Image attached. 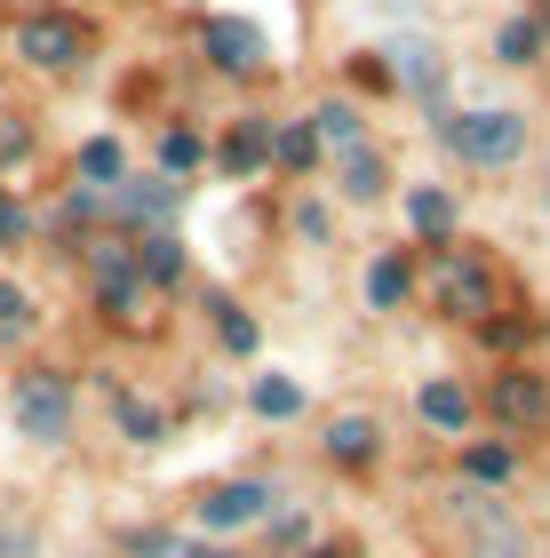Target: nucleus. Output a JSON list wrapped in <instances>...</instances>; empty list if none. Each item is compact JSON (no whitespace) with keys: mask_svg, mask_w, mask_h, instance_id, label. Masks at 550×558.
Masks as SVG:
<instances>
[{"mask_svg":"<svg viewBox=\"0 0 550 558\" xmlns=\"http://www.w3.org/2000/svg\"><path fill=\"white\" fill-rule=\"evenodd\" d=\"M439 136L455 144L463 160L503 168V160H518V144H527V120L518 112H463V120H439Z\"/></svg>","mask_w":550,"mask_h":558,"instance_id":"1","label":"nucleus"},{"mask_svg":"<svg viewBox=\"0 0 550 558\" xmlns=\"http://www.w3.org/2000/svg\"><path fill=\"white\" fill-rule=\"evenodd\" d=\"M9 408H16V430H24V439L48 447V439H64V430H72V384H64V375H24Z\"/></svg>","mask_w":550,"mask_h":558,"instance_id":"2","label":"nucleus"},{"mask_svg":"<svg viewBox=\"0 0 550 558\" xmlns=\"http://www.w3.org/2000/svg\"><path fill=\"white\" fill-rule=\"evenodd\" d=\"M431 288H439V303H447L455 319H487V312H494V271H487L479 256H439Z\"/></svg>","mask_w":550,"mask_h":558,"instance_id":"3","label":"nucleus"},{"mask_svg":"<svg viewBox=\"0 0 550 558\" xmlns=\"http://www.w3.org/2000/svg\"><path fill=\"white\" fill-rule=\"evenodd\" d=\"M81 48H88V33H81L72 16H24V33H16V57H24V64H40V72L81 64Z\"/></svg>","mask_w":550,"mask_h":558,"instance_id":"4","label":"nucleus"},{"mask_svg":"<svg viewBox=\"0 0 550 558\" xmlns=\"http://www.w3.org/2000/svg\"><path fill=\"white\" fill-rule=\"evenodd\" d=\"M494 415H503L511 430L550 423V391H542V375H494Z\"/></svg>","mask_w":550,"mask_h":558,"instance_id":"5","label":"nucleus"},{"mask_svg":"<svg viewBox=\"0 0 550 558\" xmlns=\"http://www.w3.org/2000/svg\"><path fill=\"white\" fill-rule=\"evenodd\" d=\"M208 57L223 72H256L264 64V33H256V24H240V16H216L208 24Z\"/></svg>","mask_w":550,"mask_h":558,"instance_id":"6","label":"nucleus"},{"mask_svg":"<svg viewBox=\"0 0 550 558\" xmlns=\"http://www.w3.org/2000/svg\"><path fill=\"white\" fill-rule=\"evenodd\" d=\"M112 216H129V223L176 216V184H168V175H152V184H120V192H112Z\"/></svg>","mask_w":550,"mask_h":558,"instance_id":"7","label":"nucleus"},{"mask_svg":"<svg viewBox=\"0 0 550 558\" xmlns=\"http://www.w3.org/2000/svg\"><path fill=\"white\" fill-rule=\"evenodd\" d=\"M264 487H256V478H240V487H216L208 502H199V519H208V526H247V519H264Z\"/></svg>","mask_w":550,"mask_h":558,"instance_id":"8","label":"nucleus"},{"mask_svg":"<svg viewBox=\"0 0 550 558\" xmlns=\"http://www.w3.org/2000/svg\"><path fill=\"white\" fill-rule=\"evenodd\" d=\"M328 454H335V463H367V454H375V423L367 415H335L328 423Z\"/></svg>","mask_w":550,"mask_h":558,"instance_id":"9","label":"nucleus"},{"mask_svg":"<svg viewBox=\"0 0 550 558\" xmlns=\"http://www.w3.org/2000/svg\"><path fill=\"white\" fill-rule=\"evenodd\" d=\"M264 151H271V129H264V120H240V129L223 136V168H232V175H247V168L264 160Z\"/></svg>","mask_w":550,"mask_h":558,"instance_id":"10","label":"nucleus"},{"mask_svg":"<svg viewBox=\"0 0 550 558\" xmlns=\"http://www.w3.org/2000/svg\"><path fill=\"white\" fill-rule=\"evenodd\" d=\"M415 408H423V423H439V430H463V423H470V399H463L455 384H423Z\"/></svg>","mask_w":550,"mask_h":558,"instance_id":"11","label":"nucleus"},{"mask_svg":"<svg viewBox=\"0 0 550 558\" xmlns=\"http://www.w3.org/2000/svg\"><path fill=\"white\" fill-rule=\"evenodd\" d=\"M24 336H33V303H24V288L0 279V343H24Z\"/></svg>","mask_w":550,"mask_h":558,"instance_id":"12","label":"nucleus"},{"mask_svg":"<svg viewBox=\"0 0 550 558\" xmlns=\"http://www.w3.org/2000/svg\"><path fill=\"white\" fill-rule=\"evenodd\" d=\"M399 57H407V64H399V81H407V88H439V48L399 40Z\"/></svg>","mask_w":550,"mask_h":558,"instance_id":"13","label":"nucleus"},{"mask_svg":"<svg viewBox=\"0 0 550 558\" xmlns=\"http://www.w3.org/2000/svg\"><path fill=\"white\" fill-rule=\"evenodd\" d=\"M304 408V384H288V375H264L256 384V415H295Z\"/></svg>","mask_w":550,"mask_h":558,"instance_id":"14","label":"nucleus"},{"mask_svg":"<svg viewBox=\"0 0 550 558\" xmlns=\"http://www.w3.org/2000/svg\"><path fill=\"white\" fill-rule=\"evenodd\" d=\"M494 48H503V64H535L542 24H535V16H518V24H503V40H494Z\"/></svg>","mask_w":550,"mask_h":558,"instance_id":"15","label":"nucleus"},{"mask_svg":"<svg viewBox=\"0 0 550 558\" xmlns=\"http://www.w3.org/2000/svg\"><path fill=\"white\" fill-rule=\"evenodd\" d=\"M343 192L375 199V192H383V160H375V151H352V160H343Z\"/></svg>","mask_w":550,"mask_h":558,"instance_id":"16","label":"nucleus"},{"mask_svg":"<svg viewBox=\"0 0 550 558\" xmlns=\"http://www.w3.org/2000/svg\"><path fill=\"white\" fill-rule=\"evenodd\" d=\"M136 271L152 279V288H168V279L184 271V256H176V240H144V256H136Z\"/></svg>","mask_w":550,"mask_h":558,"instance_id":"17","label":"nucleus"},{"mask_svg":"<svg viewBox=\"0 0 550 558\" xmlns=\"http://www.w3.org/2000/svg\"><path fill=\"white\" fill-rule=\"evenodd\" d=\"M81 175H88V184H120V144H112V136L81 144Z\"/></svg>","mask_w":550,"mask_h":558,"instance_id":"18","label":"nucleus"},{"mask_svg":"<svg viewBox=\"0 0 550 558\" xmlns=\"http://www.w3.org/2000/svg\"><path fill=\"white\" fill-rule=\"evenodd\" d=\"M407 216H415V232H447V223H455V199H447V192H415Z\"/></svg>","mask_w":550,"mask_h":558,"instance_id":"19","label":"nucleus"},{"mask_svg":"<svg viewBox=\"0 0 550 558\" xmlns=\"http://www.w3.org/2000/svg\"><path fill=\"white\" fill-rule=\"evenodd\" d=\"M319 144L359 151V112H352V105H328V112H319Z\"/></svg>","mask_w":550,"mask_h":558,"instance_id":"20","label":"nucleus"},{"mask_svg":"<svg viewBox=\"0 0 550 558\" xmlns=\"http://www.w3.org/2000/svg\"><path fill=\"white\" fill-rule=\"evenodd\" d=\"M367 295H375V303H399V295H407V264H399V256H383V264L367 271Z\"/></svg>","mask_w":550,"mask_h":558,"instance_id":"21","label":"nucleus"},{"mask_svg":"<svg viewBox=\"0 0 550 558\" xmlns=\"http://www.w3.org/2000/svg\"><path fill=\"white\" fill-rule=\"evenodd\" d=\"M271 151H280L288 168H311V151H319V129H280V136H271Z\"/></svg>","mask_w":550,"mask_h":558,"instance_id":"22","label":"nucleus"},{"mask_svg":"<svg viewBox=\"0 0 550 558\" xmlns=\"http://www.w3.org/2000/svg\"><path fill=\"white\" fill-rule=\"evenodd\" d=\"M192 160H199V136H192V129H168V136H160V168H168V175H184Z\"/></svg>","mask_w":550,"mask_h":558,"instance_id":"23","label":"nucleus"},{"mask_svg":"<svg viewBox=\"0 0 550 558\" xmlns=\"http://www.w3.org/2000/svg\"><path fill=\"white\" fill-rule=\"evenodd\" d=\"M112 408H120V423H129V439H160V415L144 408V399H129V391H120Z\"/></svg>","mask_w":550,"mask_h":558,"instance_id":"24","label":"nucleus"},{"mask_svg":"<svg viewBox=\"0 0 550 558\" xmlns=\"http://www.w3.org/2000/svg\"><path fill=\"white\" fill-rule=\"evenodd\" d=\"M470 478H494V487H503L511 478V447H470Z\"/></svg>","mask_w":550,"mask_h":558,"instance_id":"25","label":"nucleus"},{"mask_svg":"<svg viewBox=\"0 0 550 558\" xmlns=\"http://www.w3.org/2000/svg\"><path fill=\"white\" fill-rule=\"evenodd\" d=\"M216 312H223V343H232V351H256V319L232 312V303H216Z\"/></svg>","mask_w":550,"mask_h":558,"instance_id":"26","label":"nucleus"},{"mask_svg":"<svg viewBox=\"0 0 550 558\" xmlns=\"http://www.w3.org/2000/svg\"><path fill=\"white\" fill-rule=\"evenodd\" d=\"M16 232H24V208H16V199H9V192H0V247H9Z\"/></svg>","mask_w":550,"mask_h":558,"instance_id":"27","label":"nucleus"},{"mask_svg":"<svg viewBox=\"0 0 550 558\" xmlns=\"http://www.w3.org/2000/svg\"><path fill=\"white\" fill-rule=\"evenodd\" d=\"M0 558H9V535H0Z\"/></svg>","mask_w":550,"mask_h":558,"instance_id":"28","label":"nucleus"},{"mask_svg":"<svg viewBox=\"0 0 550 558\" xmlns=\"http://www.w3.org/2000/svg\"><path fill=\"white\" fill-rule=\"evenodd\" d=\"M319 558H343V550H319Z\"/></svg>","mask_w":550,"mask_h":558,"instance_id":"29","label":"nucleus"}]
</instances>
